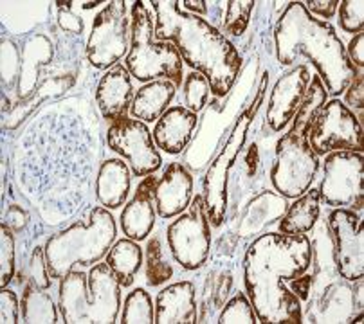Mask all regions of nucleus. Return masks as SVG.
I'll return each instance as SVG.
<instances>
[{
    "instance_id": "nucleus-7",
    "label": "nucleus",
    "mask_w": 364,
    "mask_h": 324,
    "mask_svg": "<svg viewBox=\"0 0 364 324\" xmlns=\"http://www.w3.org/2000/svg\"><path fill=\"white\" fill-rule=\"evenodd\" d=\"M265 90H267V74H264V77H262L258 96L249 104L247 110L242 114L240 121L235 124L231 135H229L228 144L220 151V155L215 158V162L211 164L210 171H208V175L204 178V193H202V197H204V204L205 209H208L211 227H220L225 220V207H228V193H225L228 175L231 171L235 161H237L238 151L244 146L247 130L251 126V121L255 119L256 112H258L259 104L264 101Z\"/></svg>"
},
{
    "instance_id": "nucleus-2",
    "label": "nucleus",
    "mask_w": 364,
    "mask_h": 324,
    "mask_svg": "<svg viewBox=\"0 0 364 324\" xmlns=\"http://www.w3.org/2000/svg\"><path fill=\"white\" fill-rule=\"evenodd\" d=\"M155 40L173 43L182 62L210 81L211 94L225 97L237 83L242 54L235 43L205 18L184 11L181 0H151Z\"/></svg>"
},
{
    "instance_id": "nucleus-6",
    "label": "nucleus",
    "mask_w": 364,
    "mask_h": 324,
    "mask_svg": "<svg viewBox=\"0 0 364 324\" xmlns=\"http://www.w3.org/2000/svg\"><path fill=\"white\" fill-rule=\"evenodd\" d=\"M130 49L124 67L134 80L150 83L155 80H168L175 87H182L184 63L181 54L170 42L155 40V15L148 2L137 0L130 8Z\"/></svg>"
},
{
    "instance_id": "nucleus-12",
    "label": "nucleus",
    "mask_w": 364,
    "mask_h": 324,
    "mask_svg": "<svg viewBox=\"0 0 364 324\" xmlns=\"http://www.w3.org/2000/svg\"><path fill=\"white\" fill-rule=\"evenodd\" d=\"M363 153L332 151L325 155L319 197L330 207H345L355 212L364 209Z\"/></svg>"
},
{
    "instance_id": "nucleus-22",
    "label": "nucleus",
    "mask_w": 364,
    "mask_h": 324,
    "mask_svg": "<svg viewBox=\"0 0 364 324\" xmlns=\"http://www.w3.org/2000/svg\"><path fill=\"white\" fill-rule=\"evenodd\" d=\"M132 170L123 158H109L100 166L96 177V197L105 209H119L128 202L132 188Z\"/></svg>"
},
{
    "instance_id": "nucleus-9",
    "label": "nucleus",
    "mask_w": 364,
    "mask_h": 324,
    "mask_svg": "<svg viewBox=\"0 0 364 324\" xmlns=\"http://www.w3.org/2000/svg\"><path fill=\"white\" fill-rule=\"evenodd\" d=\"M319 157L306 137L283 134L276 143V157L271 168L272 188L278 195L298 198L312 188L319 171Z\"/></svg>"
},
{
    "instance_id": "nucleus-41",
    "label": "nucleus",
    "mask_w": 364,
    "mask_h": 324,
    "mask_svg": "<svg viewBox=\"0 0 364 324\" xmlns=\"http://www.w3.org/2000/svg\"><path fill=\"white\" fill-rule=\"evenodd\" d=\"M346 56L352 62V65L357 70H363L364 67V33H357L353 38L350 40L348 47H346Z\"/></svg>"
},
{
    "instance_id": "nucleus-26",
    "label": "nucleus",
    "mask_w": 364,
    "mask_h": 324,
    "mask_svg": "<svg viewBox=\"0 0 364 324\" xmlns=\"http://www.w3.org/2000/svg\"><path fill=\"white\" fill-rule=\"evenodd\" d=\"M143 259L144 256L139 242L127 238V236L116 239V243L110 247L109 254L105 256L107 265H109L112 274L117 278L121 288H130L134 285L136 276L139 274L141 266L144 263Z\"/></svg>"
},
{
    "instance_id": "nucleus-36",
    "label": "nucleus",
    "mask_w": 364,
    "mask_h": 324,
    "mask_svg": "<svg viewBox=\"0 0 364 324\" xmlns=\"http://www.w3.org/2000/svg\"><path fill=\"white\" fill-rule=\"evenodd\" d=\"M29 281H33L42 290H49L53 285L43 247H35V251H33L31 259H29Z\"/></svg>"
},
{
    "instance_id": "nucleus-34",
    "label": "nucleus",
    "mask_w": 364,
    "mask_h": 324,
    "mask_svg": "<svg viewBox=\"0 0 364 324\" xmlns=\"http://www.w3.org/2000/svg\"><path fill=\"white\" fill-rule=\"evenodd\" d=\"M15 232L0 225V288L9 286L15 278Z\"/></svg>"
},
{
    "instance_id": "nucleus-35",
    "label": "nucleus",
    "mask_w": 364,
    "mask_h": 324,
    "mask_svg": "<svg viewBox=\"0 0 364 324\" xmlns=\"http://www.w3.org/2000/svg\"><path fill=\"white\" fill-rule=\"evenodd\" d=\"M339 13V27L348 35H357L363 31L364 23V2L363 0H341L337 6Z\"/></svg>"
},
{
    "instance_id": "nucleus-4",
    "label": "nucleus",
    "mask_w": 364,
    "mask_h": 324,
    "mask_svg": "<svg viewBox=\"0 0 364 324\" xmlns=\"http://www.w3.org/2000/svg\"><path fill=\"white\" fill-rule=\"evenodd\" d=\"M116 238L117 224L112 212L105 207H92L87 220L56 232L43 245L50 278L60 281L76 266L90 269L103 261Z\"/></svg>"
},
{
    "instance_id": "nucleus-11",
    "label": "nucleus",
    "mask_w": 364,
    "mask_h": 324,
    "mask_svg": "<svg viewBox=\"0 0 364 324\" xmlns=\"http://www.w3.org/2000/svg\"><path fill=\"white\" fill-rule=\"evenodd\" d=\"M363 123L355 112L339 97H332L310 126L306 141L318 157H325L332 151L363 153Z\"/></svg>"
},
{
    "instance_id": "nucleus-18",
    "label": "nucleus",
    "mask_w": 364,
    "mask_h": 324,
    "mask_svg": "<svg viewBox=\"0 0 364 324\" xmlns=\"http://www.w3.org/2000/svg\"><path fill=\"white\" fill-rule=\"evenodd\" d=\"M136 90L132 85V74L128 72L124 63L110 67L96 87V103L101 116L107 123H116L128 116L132 108Z\"/></svg>"
},
{
    "instance_id": "nucleus-33",
    "label": "nucleus",
    "mask_w": 364,
    "mask_h": 324,
    "mask_svg": "<svg viewBox=\"0 0 364 324\" xmlns=\"http://www.w3.org/2000/svg\"><path fill=\"white\" fill-rule=\"evenodd\" d=\"M256 2L252 0H245V2H238V0H229L225 2V20L222 23L220 31L225 36H242L249 26V18L255 9Z\"/></svg>"
},
{
    "instance_id": "nucleus-43",
    "label": "nucleus",
    "mask_w": 364,
    "mask_h": 324,
    "mask_svg": "<svg viewBox=\"0 0 364 324\" xmlns=\"http://www.w3.org/2000/svg\"><path fill=\"white\" fill-rule=\"evenodd\" d=\"M289 288L299 297V301L306 303L310 297V288H312V276L310 274H301L299 278L289 281Z\"/></svg>"
},
{
    "instance_id": "nucleus-23",
    "label": "nucleus",
    "mask_w": 364,
    "mask_h": 324,
    "mask_svg": "<svg viewBox=\"0 0 364 324\" xmlns=\"http://www.w3.org/2000/svg\"><path fill=\"white\" fill-rule=\"evenodd\" d=\"M287 207V198L282 197V195L274 193V191L259 193L258 197L252 198L251 204L245 209L238 234L244 236V238L264 234L269 225L274 224L276 220H282Z\"/></svg>"
},
{
    "instance_id": "nucleus-15",
    "label": "nucleus",
    "mask_w": 364,
    "mask_h": 324,
    "mask_svg": "<svg viewBox=\"0 0 364 324\" xmlns=\"http://www.w3.org/2000/svg\"><path fill=\"white\" fill-rule=\"evenodd\" d=\"M364 279L350 283L339 278L306 301L303 323H352L363 312Z\"/></svg>"
},
{
    "instance_id": "nucleus-31",
    "label": "nucleus",
    "mask_w": 364,
    "mask_h": 324,
    "mask_svg": "<svg viewBox=\"0 0 364 324\" xmlns=\"http://www.w3.org/2000/svg\"><path fill=\"white\" fill-rule=\"evenodd\" d=\"M210 81L205 80L200 72L191 70L190 74L184 76V81H182V97H184V107L190 108L191 112H202L208 101H210Z\"/></svg>"
},
{
    "instance_id": "nucleus-1",
    "label": "nucleus",
    "mask_w": 364,
    "mask_h": 324,
    "mask_svg": "<svg viewBox=\"0 0 364 324\" xmlns=\"http://www.w3.org/2000/svg\"><path fill=\"white\" fill-rule=\"evenodd\" d=\"M306 234L264 232L249 243L244 256V286L262 324H301L303 303L285 283L310 269Z\"/></svg>"
},
{
    "instance_id": "nucleus-17",
    "label": "nucleus",
    "mask_w": 364,
    "mask_h": 324,
    "mask_svg": "<svg viewBox=\"0 0 364 324\" xmlns=\"http://www.w3.org/2000/svg\"><path fill=\"white\" fill-rule=\"evenodd\" d=\"M193 177L182 166V162H170L155 184L154 198L157 216L163 220H171L186 211L193 200Z\"/></svg>"
},
{
    "instance_id": "nucleus-42",
    "label": "nucleus",
    "mask_w": 364,
    "mask_h": 324,
    "mask_svg": "<svg viewBox=\"0 0 364 324\" xmlns=\"http://www.w3.org/2000/svg\"><path fill=\"white\" fill-rule=\"evenodd\" d=\"M28 212L23 211L20 205H9V209L6 211L4 215V220H2V224L8 225L9 229H11L13 232H20L23 231V227L28 225Z\"/></svg>"
},
{
    "instance_id": "nucleus-28",
    "label": "nucleus",
    "mask_w": 364,
    "mask_h": 324,
    "mask_svg": "<svg viewBox=\"0 0 364 324\" xmlns=\"http://www.w3.org/2000/svg\"><path fill=\"white\" fill-rule=\"evenodd\" d=\"M326 101H328V92H326L325 85H323V81L319 80L318 74H312L305 97H303L298 112L294 114L291 124H289V130L285 134L296 135V137H306L310 126L316 121V117L319 116Z\"/></svg>"
},
{
    "instance_id": "nucleus-3",
    "label": "nucleus",
    "mask_w": 364,
    "mask_h": 324,
    "mask_svg": "<svg viewBox=\"0 0 364 324\" xmlns=\"http://www.w3.org/2000/svg\"><path fill=\"white\" fill-rule=\"evenodd\" d=\"M274 49L282 67L294 65L299 56H306L332 97L341 96L357 74L336 27L310 15L303 2H287L279 15L274 26Z\"/></svg>"
},
{
    "instance_id": "nucleus-8",
    "label": "nucleus",
    "mask_w": 364,
    "mask_h": 324,
    "mask_svg": "<svg viewBox=\"0 0 364 324\" xmlns=\"http://www.w3.org/2000/svg\"><path fill=\"white\" fill-rule=\"evenodd\" d=\"M164 236L171 258L182 269L193 272L205 265L211 251V224L202 195H193L190 207L175 216Z\"/></svg>"
},
{
    "instance_id": "nucleus-24",
    "label": "nucleus",
    "mask_w": 364,
    "mask_h": 324,
    "mask_svg": "<svg viewBox=\"0 0 364 324\" xmlns=\"http://www.w3.org/2000/svg\"><path fill=\"white\" fill-rule=\"evenodd\" d=\"M177 87L168 80H155L150 83H144L136 90L134 96L130 116L134 119H139L143 123H157L161 116L170 108L171 101L175 99Z\"/></svg>"
},
{
    "instance_id": "nucleus-14",
    "label": "nucleus",
    "mask_w": 364,
    "mask_h": 324,
    "mask_svg": "<svg viewBox=\"0 0 364 324\" xmlns=\"http://www.w3.org/2000/svg\"><path fill=\"white\" fill-rule=\"evenodd\" d=\"M337 272L346 281L364 278V229L360 212L336 207L326 218Z\"/></svg>"
},
{
    "instance_id": "nucleus-30",
    "label": "nucleus",
    "mask_w": 364,
    "mask_h": 324,
    "mask_svg": "<svg viewBox=\"0 0 364 324\" xmlns=\"http://www.w3.org/2000/svg\"><path fill=\"white\" fill-rule=\"evenodd\" d=\"M144 278L148 286H163L173 278V266L164 258V245L161 236L148 239L146 263H144Z\"/></svg>"
},
{
    "instance_id": "nucleus-25",
    "label": "nucleus",
    "mask_w": 364,
    "mask_h": 324,
    "mask_svg": "<svg viewBox=\"0 0 364 324\" xmlns=\"http://www.w3.org/2000/svg\"><path fill=\"white\" fill-rule=\"evenodd\" d=\"M321 215V197L318 188H310L306 193L298 197L294 204H289L282 216L278 229L282 234H306L314 229Z\"/></svg>"
},
{
    "instance_id": "nucleus-20",
    "label": "nucleus",
    "mask_w": 364,
    "mask_h": 324,
    "mask_svg": "<svg viewBox=\"0 0 364 324\" xmlns=\"http://www.w3.org/2000/svg\"><path fill=\"white\" fill-rule=\"evenodd\" d=\"M198 123V114L191 112L184 104L170 107L155 123L151 137L157 150L168 155H178L190 144Z\"/></svg>"
},
{
    "instance_id": "nucleus-27",
    "label": "nucleus",
    "mask_w": 364,
    "mask_h": 324,
    "mask_svg": "<svg viewBox=\"0 0 364 324\" xmlns=\"http://www.w3.org/2000/svg\"><path fill=\"white\" fill-rule=\"evenodd\" d=\"M20 319L26 324H56L62 323L60 308L53 297L29 281L23 285L22 301H20Z\"/></svg>"
},
{
    "instance_id": "nucleus-21",
    "label": "nucleus",
    "mask_w": 364,
    "mask_h": 324,
    "mask_svg": "<svg viewBox=\"0 0 364 324\" xmlns=\"http://www.w3.org/2000/svg\"><path fill=\"white\" fill-rule=\"evenodd\" d=\"M198 323L197 290L191 281L164 286L155 297V324Z\"/></svg>"
},
{
    "instance_id": "nucleus-32",
    "label": "nucleus",
    "mask_w": 364,
    "mask_h": 324,
    "mask_svg": "<svg viewBox=\"0 0 364 324\" xmlns=\"http://www.w3.org/2000/svg\"><path fill=\"white\" fill-rule=\"evenodd\" d=\"M217 323L220 324H259L255 308L245 292H237L225 303L218 315Z\"/></svg>"
},
{
    "instance_id": "nucleus-13",
    "label": "nucleus",
    "mask_w": 364,
    "mask_h": 324,
    "mask_svg": "<svg viewBox=\"0 0 364 324\" xmlns=\"http://www.w3.org/2000/svg\"><path fill=\"white\" fill-rule=\"evenodd\" d=\"M107 144L128 161L134 177H148L163 166V157L155 146L146 123L134 117H123L107 130Z\"/></svg>"
},
{
    "instance_id": "nucleus-38",
    "label": "nucleus",
    "mask_w": 364,
    "mask_h": 324,
    "mask_svg": "<svg viewBox=\"0 0 364 324\" xmlns=\"http://www.w3.org/2000/svg\"><path fill=\"white\" fill-rule=\"evenodd\" d=\"M0 323L16 324L20 320V303L16 292L11 288H0Z\"/></svg>"
},
{
    "instance_id": "nucleus-39",
    "label": "nucleus",
    "mask_w": 364,
    "mask_h": 324,
    "mask_svg": "<svg viewBox=\"0 0 364 324\" xmlns=\"http://www.w3.org/2000/svg\"><path fill=\"white\" fill-rule=\"evenodd\" d=\"M345 101L343 103L348 108L353 110H363L364 107V70H357V74L353 76V80L350 81V85L346 87L345 92Z\"/></svg>"
},
{
    "instance_id": "nucleus-5",
    "label": "nucleus",
    "mask_w": 364,
    "mask_h": 324,
    "mask_svg": "<svg viewBox=\"0 0 364 324\" xmlns=\"http://www.w3.org/2000/svg\"><path fill=\"white\" fill-rule=\"evenodd\" d=\"M58 308L65 324H116L121 313V285L107 261L89 274L73 269L60 279Z\"/></svg>"
},
{
    "instance_id": "nucleus-29",
    "label": "nucleus",
    "mask_w": 364,
    "mask_h": 324,
    "mask_svg": "<svg viewBox=\"0 0 364 324\" xmlns=\"http://www.w3.org/2000/svg\"><path fill=\"white\" fill-rule=\"evenodd\" d=\"M121 324H154L155 305L146 288H134L124 297V305L119 313Z\"/></svg>"
},
{
    "instance_id": "nucleus-44",
    "label": "nucleus",
    "mask_w": 364,
    "mask_h": 324,
    "mask_svg": "<svg viewBox=\"0 0 364 324\" xmlns=\"http://www.w3.org/2000/svg\"><path fill=\"white\" fill-rule=\"evenodd\" d=\"M215 2H208V0H182L181 6L184 11L191 13V15H197V16H202V15H210L211 13V8H213Z\"/></svg>"
},
{
    "instance_id": "nucleus-10",
    "label": "nucleus",
    "mask_w": 364,
    "mask_h": 324,
    "mask_svg": "<svg viewBox=\"0 0 364 324\" xmlns=\"http://www.w3.org/2000/svg\"><path fill=\"white\" fill-rule=\"evenodd\" d=\"M123 0H110L92 22V31L87 40V60L100 70H109L127 58L130 49L132 20L127 15Z\"/></svg>"
},
{
    "instance_id": "nucleus-40",
    "label": "nucleus",
    "mask_w": 364,
    "mask_h": 324,
    "mask_svg": "<svg viewBox=\"0 0 364 324\" xmlns=\"http://www.w3.org/2000/svg\"><path fill=\"white\" fill-rule=\"evenodd\" d=\"M306 8V11L314 16H321V20L325 18V22H328L337 11V6H339V0H309V2H303Z\"/></svg>"
},
{
    "instance_id": "nucleus-16",
    "label": "nucleus",
    "mask_w": 364,
    "mask_h": 324,
    "mask_svg": "<svg viewBox=\"0 0 364 324\" xmlns=\"http://www.w3.org/2000/svg\"><path fill=\"white\" fill-rule=\"evenodd\" d=\"M310 77L312 74H310L309 67L296 65L294 69L285 72L276 81L271 96H269V107L267 114H265V121L272 131L278 134V131L289 128L292 117L298 112L299 104L305 97L306 89L310 85Z\"/></svg>"
},
{
    "instance_id": "nucleus-37",
    "label": "nucleus",
    "mask_w": 364,
    "mask_h": 324,
    "mask_svg": "<svg viewBox=\"0 0 364 324\" xmlns=\"http://www.w3.org/2000/svg\"><path fill=\"white\" fill-rule=\"evenodd\" d=\"M56 4H58V23L63 31L83 35L85 22L76 13V2H56Z\"/></svg>"
},
{
    "instance_id": "nucleus-19",
    "label": "nucleus",
    "mask_w": 364,
    "mask_h": 324,
    "mask_svg": "<svg viewBox=\"0 0 364 324\" xmlns=\"http://www.w3.org/2000/svg\"><path fill=\"white\" fill-rule=\"evenodd\" d=\"M155 184L157 177L148 175L137 184L134 197L124 204L121 211L119 222L121 231L127 238H132L136 242H144L150 238L154 232L155 222H157V209H155Z\"/></svg>"
}]
</instances>
